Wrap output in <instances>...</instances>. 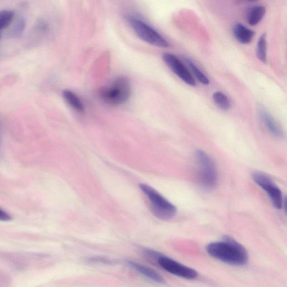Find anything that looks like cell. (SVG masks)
Listing matches in <instances>:
<instances>
[{
    "mask_svg": "<svg viewBox=\"0 0 287 287\" xmlns=\"http://www.w3.org/2000/svg\"><path fill=\"white\" fill-rule=\"evenodd\" d=\"M257 58L264 63L267 61V41L266 34L264 33L258 39L257 48Z\"/></svg>",
    "mask_w": 287,
    "mask_h": 287,
    "instance_id": "14",
    "label": "cell"
},
{
    "mask_svg": "<svg viewBox=\"0 0 287 287\" xmlns=\"http://www.w3.org/2000/svg\"><path fill=\"white\" fill-rule=\"evenodd\" d=\"M128 264L129 266L134 269V270H136L137 272L150 280L161 284L166 282L164 278L153 269L133 262H129Z\"/></svg>",
    "mask_w": 287,
    "mask_h": 287,
    "instance_id": "10",
    "label": "cell"
},
{
    "mask_svg": "<svg viewBox=\"0 0 287 287\" xmlns=\"http://www.w3.org/2000/svg\"><path fill=\"white\" fill-rule=\"evenodd\" d=\"M258 114L268 131L273 136L277 139L283 138L284 133L282 127L267 110L260 108L258 109Z\"/></svg>",
    "mask_w": 287,
    "mask_h": 287,
    "instance_id": "9",
    "label": "cell"
},
{
    "mask_svg": "<svg viewBox=\"0 0 287 287\" xmlns=\"http://www.w3.org/2000/svg\"><path fill=\"white\" fill-rule=\"evenodd\" d=\"M214 102L223 110H228L231 108V102L227 95L222 92H216L213 94Z\"/></svg>",
    "mask_w": 287,
    "mask_h": 287,
    "instance_id": "15",
    "label": "cell"
},
{
    "mask_svg": "<svg viewBox=\"0 0 287 287\" xmlns=\"http://www.w3.org/2000/svg\"><path fill=\"white\" fill-rule=\"evenodd\" d=\"M131 94V84L125 77L116 79L110 85L101 88L99 92L100 99L111 106L124 104L130 98Z\"/></svg>",
    "mask_w": 287,
    "mask_h": 287,
    "instance_id": "2",
    "label": "cell"
},
{
    "mask_svg": "<svg viewBox=\"0 0 287 287\" xmlns=\"http://www.w3.org/2000/svg\"><path fill=\"white\" fill-rule=\"evenodd\" d=\"M139 188L147 196L155 217L161 220L168 221L176 216L177 212L176 207L156 190L145 184H140Z\"/></svg>",
    "mask_w": 287,
    "mask_h": 287,
    "instance_id": "3",
    "label": "cell"
},
{
    "mask_svg": "<svg viewBox=\"0 0 287 287\" xmlns=\"http://www.w3.org/2000/svg\"><path fill=\"white\" fill-rule=\"evenodd\" d=\"M206 251L216 259L234 266H245L249 260L248 253L245 247L228 236L208 245Z\"/></svg>",
    "mask_w": 287,
    "mask_h": 287,
    "instance_id": "1",
    "label": "cell"
},
{
    "mask_svg": "<svg viewBox=\"0 0 287 287\" xmlns=\"http://www.w3.org/2000/svg\"><path fill=\"white\" fill-rule=\"evenodd\" d=\"M26 26V21L24 18H20L14 28L13 35L15 37H20L23 33Z\"/></svg>",
    "mask_w": 287,
    "mask_h": 287,
    "instance_id": "18",
    "label": "cell"
},
{
    "mask_svg": "<svg viewBox=\"0 0 287 287\" xmlns=\"http://www.w3.org/2000/svg\"><path fill=\"white\" fill-rule=\"evenodd\" d=\"M266 13V9L263 6H256L253 7L247 14V20L249 25L255 26L263 19Z\"/></svg>",
    "mask_w": 287,
    "mask_h": 287,
    "instance_id": "12",
    "label": "cell"
},
{
    "mask_svg": "<svg viewBox=\"0 0 287 287\" xmlns=\"http://www.w3.org/2000/svg\"><path fill=\"white\" fill-rule=\"evenodd\" d=\"M163 60L169 68L188 85L196 86V82L191 73L175 55L166 53L163 55Z\"/></svg>",
    "mask_w": 287,
    "mask_h": 287,
    "instance_id": "8",
    "label": "cell"
},
{
    "mask_svg": "<svg viewBox=\"0 0 287 287\" xmlns=\"http://www.w3.org/2000/svg\"><path fill=\"white\" fill-rule=\"evenodd\" d=\"M250 2H255L256 1H257V0H249Z\"/></svg>",
    "mask_w": 287,
    "mask_h": 287,
    "instance_id": "20",
    "label": "cell"
},
{
    "mask_svg": "<svg viewBox=\"0 0 287 287\" xmlns=\"http://www.w3.org/2000/svg\"><path fill=\"white\" fill-rule=\"evenodd\" d=\"M153 256L156 258L159 266L169 273L187 279H194L198 277V273L193 268L183 265L171 258L155 252Z\"/></svg>",
    "mask_w": 287,
    "mask_h": 287,
    "instance_id": "7",
    "label": "cell"
},
{
    "mask_svg": "<svg viewBox=\"0 0 287 287\" xmlns=\"http://www.w3.org/2000/svg\"><path fill=\"white\" fill-rule=\"evenodd\" d=\"M252 177L253 181L266 191L274 207L282 210L284 198L282 191L272 178L261 172H255Z\"/></svg>",
    "mask_w": 287,
    "mask_h": 287,
    "instance_id": "6",
    "label": "cell"
},
{
    "mask_svg": "<svg viewBox=\"0 0 287 287\" xmlns=\"http://www.w3.org/2000/svg\"><path fill=\"white\" fill-rule=\"evenodd\" d=\"M195 156L199 166V178L202 187L209 190L215 189L218 181V171L215 162L202 150H197Z\"/></svg>",
    "mask_w": 287,
    "mask_h": 287,
    "instance_id": "4",
    "label": "cell"
},
{
    "mask_svg": "<svg viewBox=\"0 0 287 287\" xmlns=\"http://www.w3.org/2000/svg\"><path fill=\"white\" fill-rule=\"evenodd\" d=\"M11 219V217L8 213L0 209V221H9Z\"/></svg>",
    "mask_w": 287,
    "mask_h": 287,
    "instance_id": "19",
    "label": "cell"
},
{
    "mask_svg": "<svg viewBox=\"0 0 287 287\" xmlns=\"http://www.w3.org/2000/svg\"><path fill=\"white\" fill-rule=\"evenodd\" d=\"M126 19L135 33L143 41L156 47H170L166 39L144 21L130 15H126Z\"/></svg>",
    "mask_w": 287,
    "mask_h": 287,
    "instance_id": "5",
    "label": "cell"
},
{
    "mask_svg": "<svg viewBox=\"0 0 287 287\" xmlns=\"http://www.w3.org/2000/svg\"><path fill=\"white\" fill-rule=\"evenodd\" d=\"M63 97L66 102L73 109L79 112H83L84 111V105L80 98L77 96L75 93L70 91V90H65L63 92Z\"/></svg>",
    "mask_w": 287,
    "mask_h": 287,
    "instance_id": "13",
    "label": "cell"
},
{
    "mask_svg": "<svg viewBox=\"0 0 287 287\" xmlns=\"http://www.w3.org/2000/svg\"><path fill=\"white\" fill-rule=\"evenodd\" d=\"M14 13L12 11L3 10L0 11V31L8 27L14 19Z\"/></svg>",
    "mask_w": 287,
    "mask_h": 287,
    "instance_id": "17",
    "label": "cell"
},
{
    "mask_svg": "<svg viewBox=\"0 0 287 287\" xmlns=\"http://www.w3.org/2000/svg\"><path fill=\"white\" fill-rule=\"evenodd\" d=\"M233 34L236 39L243 44L250 43L255 36L254 31L241 23H238L234 26Z\"/></svg>",
    "mask_w": 287,
    "mask_h": 287,
    "instance_id": "11",
    "label": "cell"
},
{
    "mask_svg": "<svg viewBox=\"0 0 287 287\" xmlns=\"http://www.w3.org/2000/svg\"><path fill=\"white\" fill-rule=\"evenodd\" d=\"M185 61H187L191 70L193 72L194 75L198 80V81L204 85H208L210 84V81L204 74V73L201 71L198 66H197L192 61L189 59H186Z\"/></svg>",
    "mask_w": 287,
    "mask_h": 287,
    "instance_id": "16",
    "label": "cell"
}]
</instances>
